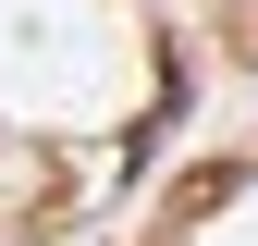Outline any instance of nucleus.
Returning a JSON list of instances; mask_svg holds the SVG:
<instances>
[{
	"mask_svg": "<svg viewBox=\"0 0 258 246\" xmlns=\"http://www.w3.org/2000/svg\"><path fill=\"white\" fill-rule=\"evenodd\" d=\"M172 123L160 0H0V246H49Z\"/></svg>",
	"mask_w": 258,
	"mask_h": 246,
	"instance_id": "f257e3e1",
	"label": "nucleus"
},
{
	"mask_svg": "<svg viewBox=\"0 0 258 246\" xmlns=\"http://www.w3.org/2000/svg\"><path fill=\"white\" fill-rule=\"evenodd\" d=\"M148 246H258V172H209L172 197V222H160Z\"/></svg>",
	"mask_w": 258,
	"mask_h": 246,
	"instance_id": "f03ea898",
	"label": "nucleus"
},
{
	"mask_svg": "<svg viewBox=\"0 0 258 246\" xmlns=\"http://www.w3.org/2000/svg\"><path fill=\"white\" fill-rule=\"evenodd\" d=\"M209 13H221V37H234V49L258 61V0H209Z\"/></svg>",
	"mask_w": 258,
	"mask_h": 246,
	"instance_id": "7ed1b4c3",
	"label": "nucleus"
}]
</instances>
